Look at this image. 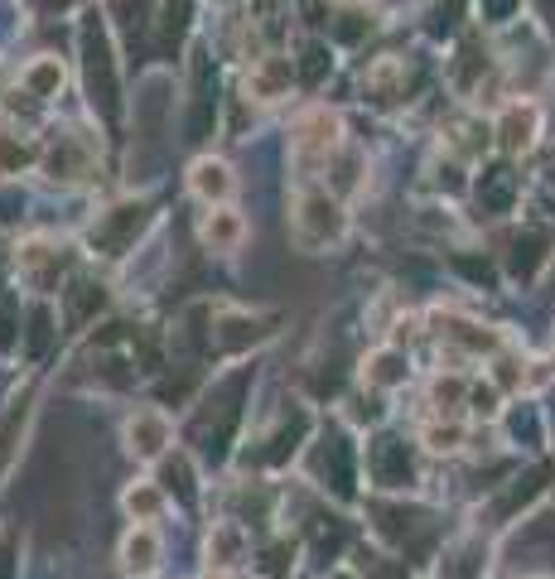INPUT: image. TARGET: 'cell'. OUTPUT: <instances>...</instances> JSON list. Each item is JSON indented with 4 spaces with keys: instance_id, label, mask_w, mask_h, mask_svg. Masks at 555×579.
<instances>
[{
    "instance_id": "6da1fadb",
    "label": "cell",
    "mask_w": 555,
    "mask_h": 579,
    "mask_svg": "<svg viewBox=\"0 0 555 579\" xmlns=\"http://www.w3.org/2000/svg\"><path fill=\"white\" fill-rule=\"evenodd\" d=\"M333 145H338V116H333V111H309L305 121L295 126V140H290L295 165H305V169L324 165L333 155Z\"/></svg>"
},
{
    "instance_id": "7a4b0ae2",
    "label": "cell",
    "mask_w": 555,
    "mask_h": 579,
    "mask_svg": "<svg viewBox=\"0 0 555 579\" xmlns=\"http://www.w3.org/2000/svg\"><path fill=\"white\" fill-rule=\"evenodd\" d=\"M295 232H300V242H309V247H324L333 237H343L338 203L324 198V193H305V198L295 203Z\"/></svg>"
},
{
    "instance_id": "3957f363",
    "label": "cell",
    "mask_w": 555,
    "mask_h": 579,
    "mask_svg": "<svg viewBox=\"0 0 555 579\" xmlns=\"http://www.w3.org/2000/svg\"><path fill=\"white\" fill-rule=\"evenodd\" d=\"M285 87H290V63H285V58H261V63L251 68V92H256L261 102H276Z\"/></svg>"
},
{
    "instance_id": "277c9868",
    "label": "cell",
    "mask_w": 555,
    "mask_h": 579,
    "mask_svg": "<svg viewBox=\"0 0 555 579\" xmlns=\"http://www.w3.org/2000/svg\"><path fill=\"white\" fill-rule=\"evenodd\" d=\"M531 136H536V111L512 107L507 111V121H502V145H507V150H527Z\"/></svg>"
},
{
    "instance_id": "5b68a950",
    "label": "cell",
    "mask_w": 555,
    "mask_h": 579,
    "mask_svg": "<svg viewBox=\"0 0 555 579\" xmlns=\"http://www.w3.org/2000/svg\"><path fill=\"white\" fill-rule=\"evenodd\" d=\"M194 189L203 198H227L232 193V174H227L222 160H203V165H194Z\"/></svg>"
},
{
    "instance_id": "8992f818",
    "label": "cell",
    "mask_w": 555,
    "mask_h": 579,
    "mask_svg": "<svg viewBox=\"0 0 555 579\" xmlns=\"http://www.w3.org/2000/svg\"><path fill=\"white\" fill-rule=\"evenodd\" d=\"M203 242L208 247H237L242 242V218L237 213H213L203 222Z\"/></svg>"
},
{
    "instance_id": "52a82bcc",
    "label": "cell",
    "mask_w": 555,
    "mask_h": 579,
    "mask_svg": "<svg viewBox=\"0 0 555 579\" xmlns=\"http://www.w3.org/2000/svg\"><path fill=\"white\" fill-rule=\"evenodd\" d=\"M160 444H165V420H160V415L131 420V449H136V454H155Z\"/></svg>"
},
{
    "instance_id": "ba28073f",
    "label": "cell",
    "mask_w": 555,
    "mask_h": 579,
    "mask_svg": "<svg viewBox=\"0 0 555 579\" xmlns=\"http://www.w3.org/2000/svg\"><path fill=\"white\" fill-rule=\"evenodd\" d=\"M25 83L34 87L39 97H44V92H54V87L63 83V68H58V58H44V63H34V68L25 73Z\"/></svg>"
},
{
    "instance_id": "9c48e42d",
    "label": "cell",
    "mask_w": 555,
    "mask_h": 579,
    "mask_svg": "<svg viewBox=\"0 0 555 579\" xmlns=\"http://www.w3.org/2000/svg\"><path fill=\"white\" fill-rule=\"evenodd\" d=\"M150 555H155V541H150L145 531H140V536H131V541H126V565H131V570H140V575H145V570L155 565Z\"/></svg>"
},
{
    "instance_id": "30bf717a",
    "label": "cell",
    "mask_w": 555,
    "mask_h": 579,
    "mask_svg": "<svg viewBox=\"0 0 555 579\" xmlns=\"http://www.w3.org/2000/svg\"><path fill=\"white\" fill-rule=\"evenodd\" d=\"M25 160H29L25 145H10V140H5V131H0V174H15Z\"/></svg>"
},
{
    "instance_id": "8fae6325",
    "label": "cell",
    "mask_w": 555,
    "mask_h": 579,
    "mask_svg": "<svg viewBox=\"0 0 555 579\" xmlns=\"http://www.w3.org/2000/svg\"><path fill=\"white\" fill-rule=\"evenodd\" d=\"M372 367H377V372H372V382H396V377H401V358H396V353H377Z\"/></svg>"
},
{
    "instance_id": "7c38bea8",
    "label": "cell",
    "mask_w": 555,
    "mask_h": 579,
    "mask_svg": "<svg viewBox=\"0 0 555 579\" xmlns=\"http://www.w3.org/2000/svg\"><path fill=\"white\" fill-rule=\"evenodd\" d=\"M126 507H131V512H155V493H131Z\"/></svg>"
}]
</instances>
